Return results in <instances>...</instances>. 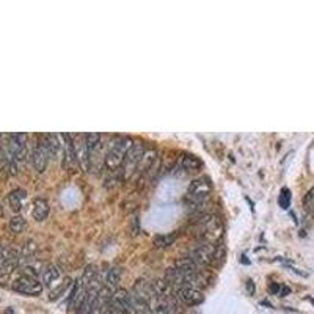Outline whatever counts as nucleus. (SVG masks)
I'll return each mask as SVG.
<instances>
[{
  "label": "nucleus",
  "mask_w": 314,
  "mask_h": 314,
  "mask_svg": "<svg viewBox=\"0 0 314 314\" xmlns=\"http://www.w3.org/2000/svg\"><path fill=\"white\" fill-rule=\"evenodd\" d=\"M278 204L281 209H289L290 206V190L289 189H281L280 196H278Z\"/></svg>",
  "instance_id": "21"
},
{
  "label": "nucleus",
  "mask_w": 314,
  "mask_h": 314,
  "mask_svg": "<svg viewBox=\"0 0 314 314\" xmlns=\"http://www.w3.org/2000/svg\"><path fill=\"white\" fill-rule=\"evenodd\" d=\"M178 298L184 303V305H189V306H196L203 303L204 297L201 290H198L196 288L192 286H184L178 289Z\"/></svg>",
  "instance_id": "10"
},
{
  "label": "nucleus",
  "mask_w": 314,
  "mask_h": 314,
  "mask_svg": "<svg viewBox=\"0 0 314 314\" xmlns=\"http://www.w3.org/2000/svg\"><path fill=\"white\" fill-rule=\"evenodd\" d=\"M178 239V233H168V234H160L154 239V245L157 248H167L173 245V242Z\"/></svg>",
  "instance_id": "19"
},
{
  "label": "nucleus",
  "mask_w": 314,
  "mask_h": 314,
  "mask_svg": "<svg viewBox=\"0 0 314 314\" xmlns=\"http://www.w3.org/2000/svg\"><path fill=\"white\" fill-rule=\"evenodd\" d=\"M60 139H61V135H57V134H48V135H43L40 139L46 145V148H48L52 159H57V156L61 152Z\"/></svg>",
  "instance_id": "11"
},
{
  "label": "nucleus",
  "mask_w": 314,
  "mask_h": 314,
  "mask_svg": "<svg viewBox=\"0 0 314 314\" xmlns=\"http://www.w3.org/2000/svg\"><path fill=\"white\" fill-rule=\"evenodd\" d=\"M11 288L16 290V292L25 294V295H38L41 294L43 290V285L33 275H21L19 278L13 281Z\"/></svg>",
  "instance_id": "6"
},
{
  "label": "nucleus",
  "mask_w": 314,
  "mask_h": 314,
  "mask_svg": "<svg viewBox=\"0 0 314 314\" xmlns=\"http://www.w3.org/2000/svg\"><path fill=\"white\" fill-rule=\"evenodd\" d=\"M70 286H71V278H65V281L61 283V285L57 289L50 290L49 300H57V298H60L63 294H66V290H68V288H70Z\"/></svg>",
  "instance_id": "20"
},
{
  "label": "nucleus",
  "mask_w": 314,
  "mask_h": 314,
  "mask_svg": "<svg viewBox=\"0 0 314 314\" xmlns=\"http://www.w3.org/2000/svg\"><path fill=\"white\" fill-rule=\"evenodd\" d=\"M145 157V148L140 142H134L131 149L127 151V154L124 156L121 167L118 168V173L122 179H129L131 176L139 170V167L142 165V160Z\"/></svg>",
  "instance_id": "5"
},
{
  "label": "nucleus",
  "mask_w": 314,
  "mask_h": 314,
  "mask_svg": "<svg viewBox=\"0 0 314 314\" xmlns=\"http://www.w3.org/2000/svg\"><path fill=\"white\" fill-rule=\"evenodd\" d=\"M19 263H21L19 251L8 247V245H3L2 247V258H0V269H2L3 277L13 273L14 269L19 266Z\"/></svg>",
  "instance_id": "7"
},
{
  "label": "nucleus",
  "mask_w": 314,
  "mask_h": 314,
  "mask_svg": "<svg viewBox=\"0 0 314 314\" xmlns=\"http://www.w3.org/2000/svg\"><path fill=\"white\" fill-rule=\"evenodd\" d=\"M49 216V204L43 198H36L33 203V218L36 221H43Z\"/></svg>",
  "instance_id": "13"
},
{
  "label": "nucleus",
  "mask_w": 314,
  "mask_h": 314,
  "mask_svg": "<svg viewBox=\"0 0 314 314\" xmlns=\"http://www.w3.org/2000/svg\"><path fill=\"white\" fill-rule=\"evenodd\" d=\"M132 145L134 142L129 139V137H120V139L113 140V143L110 145V149L107 151V154L104 157V165L109 168V170H118Z\"/></svg>",
  "instance_id": "3"
},
{
  "label": "nucleus",
  "mask_w": 314,
  "mask_h": 314,
  "mask_svg": "<svg viewBox=\"0 0 314 314\" xmlns=\"http://www.w3.org/2000/svg\"><path fill=\"white\" fill-rule=\"evenodd\" d=\"M226 251L221 247V243H203L198 242L196 247L189 253V258H192L195 263L203 266H214L220 263L225 258Z\"/></svg>",
  "instance_id": "2"
},
{
  "label": "nucleus",
  "mask_w": 314,
  "mask_h": 314,
  "mask_svg": "<svg viewBox=\"0 0 314 314\" xmlns=\"http://www.w3.org/2000/svg\"><path fill=\"white\" fill-rule=\"evenodd\" d=\"M303 204H305V209L308 211L311 216L314 217V187L308 190V193L305 195V200H303Z\"/></svg>",
  "instance_id": "22"
},
{
  "label": "nucleus",
  "mask_w": 314,
  "mask_h": 314,
  "mask_svg": "<svg viewBox=\"0 0 314 314\" xmlns=\"http://www.w3.org/2000/svg\"><path fill=\"white\" fill-rule=\"evenodd\" d=\"M49 151L46 148V145L40 140L36 145V148L33 149L32 156H30V164L35 168L38 173H43L46 170V167H48V162H49Z\"/></svg>",
  "instance_id": "9"
},
{
  "label": "nucleus",
  "mask_w": 314,
  "mask_h": 314,
  "mask_svg": "<svg viewBox=\"0 0 314 314\" xmlns=\"http://www.w3.org/2000/svg\"><path fill=\"white\" fill-rule=\"evenodd\" d=\"M212 192V184L208 178H196L190 182V186L186 192V201L192 208H200L201 204L208 201V198Z\"/></svg>",
  "instance_id": "4"
},
{
  "label": "nucleus",
  "mask_w": 314,
  "mask_h": 314,
  "mask_svg": "<svg viewBox=\"0 0 314 314\" xmlns=\"http://www.w3.org/2000/svg\"><path fill=\"white\" fill-rule=\"evenodd\" d=\"M110 305L115 306L124 314H134L132 310V292H129L126 289H117L112 295Z\"/></svg>",
  "instance_id": "8"
},
{
  "label": "nucleus",
  "mask_w": 314,
  "mask_h": 314,
  "mask_svg": "<svg viewBox=\"0 0 314 314\" xmlns=\"http://www.w3.org/2000/svg\"><path fill=\"white\" fill-rule=\"evenodd\" d=\"M181 167L186 171H196V170H200V168H201V160L198 157H195V156L184 154L181 157Z\"/></svg>",
  "instance_id": "15"
},
{
  "label": "nucleus",
  "mask_w": 314,
  "mask_h": 314,
  "mask_svg": "<svg viewBox=\"0 0 314 314\" xmlns=\"http://www.w3.org/2000/svg\"><path fill=\"white\" fill-rule=\"evenodd\" d=\"M25 198H27V193L24 190L16 189V190H13L11 193H8V196H6V203H8L10 209L13 212H19L22 209V201H24Z\"/></svg>",
  "instance_id": "12"
},
{
  "label": "nucleus",
  "mask_w": 314,
  "mask_h": 314,
  "mask_svg": "<svg viewBox=\"0 0 314 314\" xmlns=\"http://www.w3.org/2000/svg\"><path fill=\"white\" fill-rule=\"evenodd\" d=\"M60 278V270L55 266H48L43 272V283L46 286H50L53 281H57Z\"/></svg>",
  "instance_id": "18"
},
{
  "label": "nucleus",
  "mask_w": 314,
  "mask_h": 314,
  "mask_svg": "<svg viewBox=\"0 0 314 314\" xmlns=\"http://www.w3.org/2000/svg\"><path fill=\"white\" fill-rule=\"evenodd\" d=\"M10 152L13 154L14 160L16 162H24L28 156V151H27V145H22V143H14L10 140Z\"/></svg>",
  "instance_id": "14"
},
{
  "label": "nucleus",
  "mask_w": 314,
  "mask_h": 314,
  "mask_svg": "<svg viewBox=\"0 0 314 314\" xmlns=\"http://www.w3.org/2000/svg\"><path fill=\"white\" fill-rule=\"evenodd\" d=\"M196 237L203 243H220L223 237V225L217 216L204 214L196 221Z\"/></svg>",
  "instance_id": "1"
},
{
  "label": "nucleus",
  "mask_w": 314,
  "mask_h": 314,
  "mask_svg": "<svg viewBox=\"0 0 314 314\" xmlns=\"http://www.w3.org/2000/svg\"><path fill=\"white\" fill-rule=\"evenodd\" d=\"M8 228H10L11 233L21 234V233H24L27 229V220L24 217H21V216H13L10 218V221H8Z\"/></svg>",
  "instance_id": "17"
},
{
  "label": "nucleus",
  "mask_w": 314,
  "mask_h": 314,
  "mask_svg": "<svg viewBox=\"0 0 314 314\" xmlns=\"http://www.w3.org/2000/svg\"><path fill=\"white\" fill-rule=\"evenodd\" d=\"M120 280H121V270L118 269V267H112V269H109L105 273V280H104L105 285L104 286L110 288L113 290V289H117Z\"/></svg>",
  "instance_id": "16"
},
{
  "label": "nucleus",
  "mask_w": 314,
  "mask_h": 314,
  "mask_svg": "<svg viewBox=\"0 0 314 314\" xmlns=\"http://www.w3.org/2000/svg\"><path fill=\"white\" fill-rule=\"evenodd\" d=\"M270 292L285 297V295H288L290 292V289L289 288H281L280 283H272V285H270Z\"/></svg>",
  "instance_id": "23"
}]
</instances>
